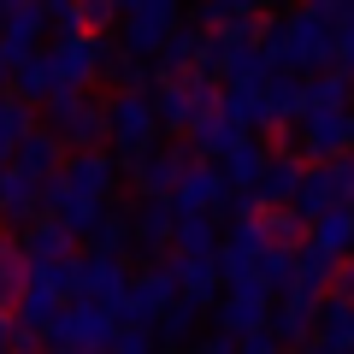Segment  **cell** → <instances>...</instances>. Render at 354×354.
<instances>
[{"label":"cell","mask_w":354,"mask_h":354,"mask_svg":"<svg viewBox=\"0 0 354 354\" xmlns=\"http://www.w3.org/2000/svg\"><path fill=\"white\" fill-rule=\"evenodd\" d=\"M0 6H24V0H0Z\"/></svg>","instance_id":"14"},{"label":"cell","mask_w":354,"mask_h":354,"mask_svg":"<svg viewBox=\"0 0 354 354\" xmlns=\"http://www.w3.org/2000/svg\"><path fill=\"white\" fill-rule=\"evenodd\" d=\"M18 148H24V153H18V165H24V171H48V160H53V142H48V136H30V130H24V136H18Z\"/></svg>","instance_id":"8"},{"label":"cell","mask_w":354,"mask_h":354,"mask_svg":"<svg viewBox=\"0 0 354 354\" xmlns=\"http://www.w3.org/2000/svg\"><path fill=\"white\" fill-rule=\"evenodd\" d=\"M59 124L83 136V130H95V113H88V106H71V95H59Z\"/></svg>","instance_id":"11"},{"label":"cell","mask_w":354,"mask_h":354,"mask_svg":"<svg viewBox=\"0 0 354 354\" xmlns=\"http://www.w3.org/2000/svg\"><path fill=\"white\" fill-rule=\"evenodd\" d=\"M59 342H95V330H101V319L95 313H71V319H59Z\"/></svg>","instance_id":"9"},{"label":"cell","mask_w":354,"mask_h":354,"mask_svg":"<svg viewBox=\"0 0 354 354\" xmlns=\"http://www.w3.org/2000/svg\"><path fill=\"white\" fill-rule=\"evenodd\" d=\"M41 18H53V24H77V0H41Z\"/></svg>","instance_id":"12"},{"label":"cell","mask_w":354,"mask_h":354,"mask_svg":"<svg viewBox=\"0 0 354 354\" xmlns=\"http://www.w3.org/2000/svg\"><path fill=\"white\" fill-rule=\"evenodd\" d=\"M18 248H24V260H53V254L65 248V230H59V225H36Z\"/></svg>","instance_id":"7"},{"label":"cell","mask_w":354,"mask_h":354,"mask_svg":"<svg viewBox=\"0 0 354 354\" xmlns=\"http://www.w3.org/2000/svg\"><path fill=\"white\" fill-rule=\"evenodd\" d=\"M0 213L6 218H24V213H36V171H6L0 177Z\"/></svg>","instance_id":"3"},{"label":"cell","mask_w":354,"mask_h":354,"mask_svg":"<svg viewBox=\"0 0 354 354\" xmlns=\"http://www.w3.org/2000/svg\"><path fill=\"white\" fill-rule=\"evenodd\" d=\"M48 83H53V65H41V59H18V88H24V95H41Z\"/></svg>","instance_id":"10"},{"label":"cell","mask_w":354,"mask_h":354,"mask_svg":"<svg viewBox=\"0 0 354 354\" xmlns=\"http://www.w3.org/2000/svg\"><path fill=\"white\" fill-rule=\"evenodd\" d=\"M36 36H41V12L36 6H18V12L6 18V36H0V65H18L36 48Z\"/></svg>","instance_id":"1"},{"label":"cell","mask_w":354,"mask_h":354,"mask_svg":"<svg viewBox=\"0 0 354 354\" xmlns=\"http://www.w3.org/2000/svg\"><path fill=\"white\" fill-rule=\"evenodd\" d=\"M24 130H30V106H24V101H0V160L18 148Z\"/></svg>","instance_id":"6"},{"label":"cell","mask_w":354,"mask_h":354,"mask_svg":"<svg viewBox=\"0 0 354 354\" xmlns=\"http://www.w3.org/2000/svg\"><path fill=\"white\" fill-rule=\"evenodd\" d=\"M12 342V313H6V301H0V348Z\"/></svg>","instance_id":"13"},{"label":"cell","mask_w":354,"mask_h":354,"mask_svg":"<svg viewBox=\"0 0 354 354\" xmlns=\"http://www.w3.org/2000/svg\"><path fill=\"white\" fill-rule=\"evenodd\" d=\"M95 71V41L88 36H65L53 53V77H88Z\"/></svg>","instance_id":"4"},{"label":"cell","mask_w":354,"mask_h":354,"mask_svg":"<svg viewBox=\"0 0 354 354\" xmlns=\"http://www.w3.org/2000/svg\"><path fill=\"white\" fill-rule=\"evenodd\" d=\"M101 177H106L101 165H95V160H83V165H77V171L59 183V207H65V218H88V195L101 189Z\"/></svg>","instance_id":"2"},{"label":"cell","mask_w":354,"mask_h":354,"mask_svg":"<svg viewBox=\"0 0 354 354\" xmlns=\"http://www.w3.org/2000/svg\"><path fill=\"white\" fill-rule=\"evenodd\" d=\"M24 278H30V260H24V248H18V242H0V301L24 290Z\"/></svg>","instance_id":"5"}]
</instances>
